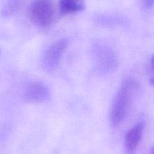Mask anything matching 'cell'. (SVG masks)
<instances>
[{"label":"cell","instance_id":"obj_1","mask_svg":"<svg viewBox=\"0 0 154 154\" xmlns=\"http://www.w3.org/2000/svg\"><path fill=\"white\" fill-rule=\"evenodd\" d=\"M138 87V84L133 79H127L123 83L114 96L110 111V120L113 126H119L126 118Z\"/></svg>","mask_w":154,"mask_h":154},{"label":"cell","instance_id":"obj_2","mask_svg":"<svg viewBox=\"0 0 154 154\" xmlns=\"http://www.w3.org/2000/svg\"><path fill=\"white\" fill-rule=\"evenodd\" d=\"M57 18V8L54 2L34 1L30 7V19L39 27H48Z\"/></svg>","mask_w":154,"mask_h":154},{"label":"cell","instance_id":"obj_3","mask_svg":"<svg viewBox=\"0 0 154 154\" xmlns=\"http://www.w3.org/2000/svg\"><path fill=\"white\" fill-rule=\"evenodd\" d=\"M95 63L100 72L107 73L113 72L117 67V54L111 46L105 42H98L93 47Z\"/></svg>","mask_w":154,"mask_h":154},{"label":"cell","instance_id":"obj_4","mask_svg":"<svg viewBox=\"0 0 154 154\" xmlns=\"http://www.w3.org/2000/svg\"><path fill=\"white\" fill-rule=\"evenodd\" d=\"M69 44V39L63 38L54 42L48 48L43 58V67L45 71L53 72L58 67Z\"/></svg>","mask_w":154,"mask_h":154},{"label":"cell","instance_id":"obj_5","mask_svg":"<svg viewBox=\"0 0 154 154\" xmlns=\"http://www.w3.org/2000/svg\"><path fill=\"white\" fill-rule=\"evenodd\" d=\"M51 92L49 88L42 82H35L26 88L23 98L30 103H42L49 99Z\"/></svg>","mask_w":154,"mask_h":154},{"label":"cell","instance_id":"obj_6","mask_svg":"<svg viewBox=\"0 0 154 154\" xmlns=\"http://www.w3.org/2000/svg\"><path fill=\"white\" fill-rule=\"evenodd\" d=\"M144 128H145L144 122H139L128 131L125 139L126 152L128 154H133L135 153L142 138Z\"/></svg>","mask_w":154,"mask_h":154},{"label":"cell","instance_id":"obj_7","mask_svg":"<svg viewBox=\"0 0 154 154\" xmlns=\"http://www.w3.org/2000/svg\"><path fill=\"white\" fill-rule=\"evenodd\" d=\"M86 7L84 2L75 0H63L59 2V10L63 14H71L81 11Z\"/></svg>","mask_w":154,"mask_h":154},{"label":"cell","instance_id":"obj_8","mask_svg":"<svg viewBox=\"0 0 154 154\" xmlns=\"http://www.w3.org/2000/svg\"><path fill=\"white\" fill-rule=\"evenodd\" d=\"M21 2L19 1H8L5 3L2 8L1 14L3 17L11 16L12 14L16 13L20 8Z\"/></svg>","mask_w":154,"mask_h":154},{"label":"cell","instance_id":"obj_9","mask_svg":"<svg viewBox=\"0 0 154 154\" xmlns=\"http://www.w3.org/2000/svg\"><path fill=\"white\" fill-rule=\"evenodd\" d=\"M153 56L151 57L150 61V84H153Z\"/></svg>","mask_w":154,"mask_h":154}]
</instances>
